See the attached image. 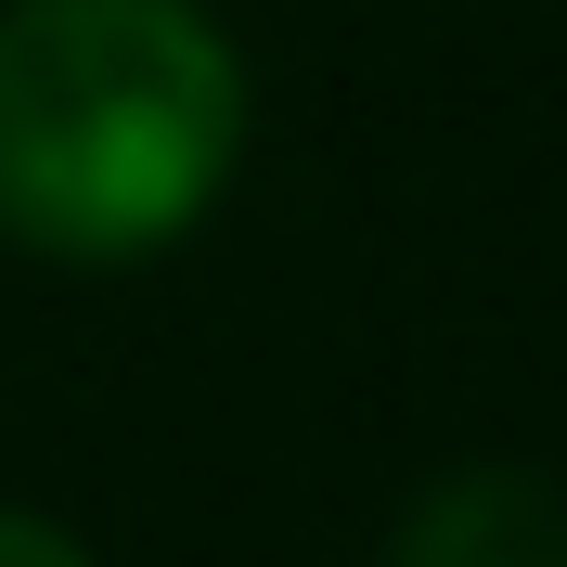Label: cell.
Instances as JSON below:
<instances>
[{"label":"cell","mask_w":567,"mask_h":567,"mask_svg":"<svg viewBox=\"0 0 567 567\" xmlns=\"http://www.w3.org/2000/svg\"><path fill=\"white\" fill-rule=\"evenodd\" d=\"M388 567H567V491L542 464H464L400 516Z\"/></svg>","instance_id":"cell-2"},{"label":"cell","mask_w":567,"mask_h":567,"mask_svg":"<svg viewBox=\"0 0 567 567\" xmlns=\"http://www.w3.org/2000/svg\"><path fill=\"white\" fill-rule=\"evenodd\" d=\"M246 155V65L207 0H0V233L155 258Z\"/></svg>","instance_id":"cell-1"},{"label":"cell","mask_w":567,"mask_h":567,"mask_svg":"<svg viewBox=\"0 0 567 567\" xmlns=\"http://www.w3.org/2000/svg\"><path fill=\"white\" fill-rule=\"evenodd\" d=\"M0 567H91V555H78V542L52 529V516H27V503H0Z\"/></svg>","instance_id":"cell-3"}]
</instances>
